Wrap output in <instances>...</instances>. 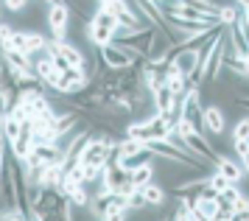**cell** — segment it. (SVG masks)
<instances>
[{
    "label": "cell",
    "mask_w": 249,
    "mask_h": 221,
    "mask_svg": "<svg viewBox=\"0 0 249 221\" xmlns=\"http://www.w3.org/2000/svg\"><path fill=\"white\" fill-rule=\"evenodd\" d=\"M28 219H73V202L59 193V188H45L39 190V199L31 204Z\"/></svg>",
    "instance_id": "cell-1"
},
{
    "label": "cell",
    "mask_w": 249,
    "mask_h": 221,
    "mask_svg": "<svg viewBox=\"0 0 249 221\" xmlns=\"http://www.w3.org/2000/svg\"><path fill=\"white\" fill-rule=\"evenodd\" d=\"M115 34H118V20H115L112 14L104 9V6L92 11L90 22H84V37H87V39H90L95 48H101V45L112 42Z\"/></svg>",
    "instance_id": "cell-2"
},
{
    "label": "cell",
    "mask_w": 249,
    "mask_h": 221,
    "mask_svg": "<svg viewBox=\"0 0 249 221\" xmlns=\"http://www.w3.org/2000/svg\"><path fill=\"white\" fill-rule=\"evenodd\" d=\"M124 132H126V137H135V140H140V143H151V140H162V137H168L171 126H168V121H165L160 112H154V115H148V118H143V121L129 123Z\"/></svg>",
    "instance_id": "cell-3"
},
{
    "label": "cell",
    "mask_w": 249,
    "mask_h": 221,
    "mask_svg": "<svg viewBox=\"0 0 249 221\" xmlns=\"http://www.w3.org/2000/svg\"><path fill=\"white\" fill-rule=\"evenodd\" d=\"M174 129H177V132L182 134V140L188 143V148H191L193 154H196V157H202V163H204V166H213V163H215V157H218V151H215L213 143H210V140L204 137V132H196V129H193V126H188L185 121H179L177 126H174Z\"/></svg>",
    "instance_id": "cell-4"
},
{
    "label": "cell",
    "mask_w": 249,
    "mask_h": 221,
    "mask_svg": "<svg viewBox=\"0 0 249 221\" xmlns=\"http://www.w3.org/2000/svg\"><path fill=\"white\" fill-rule=\"evenodd\" d=\"M154 34H157V28L146 22V25L132 28V31H118L115 34V42L126 45V48H132L137 56L148 59V54H151V42H154Z\"/></svg>",
    "instance_id": "cell-5"
},
{
    "label": "cell",
    "mask_w": 249,
    "mask_h": 221,
    "mask_svg": "<svg viewBox=\"0 0 249 221\" xmlns=\"http://www.w3.org/2000/svg\"><path fill=\"white\" fill-rule=\"evenodd\" d=\"M98 54H101V62L104 67H112V70H126V67H135L143 56H137L132 48H126V45L121 42H107L98 48Z\"/></svg>",
    "instance_id": "cell-6"
},
{
    "label": "cell",
    "mask_w": 249,
    "mask_h": 221,
    "mask_svg": "<svg viewBox=\"0 0 249 221\" xmlns=\"http://www.w3.org/2000/svg\"><path fill=\"white\" fill-rule=\"evenodd\" d=\"M62 163V148L56 143H34L28 157L23 160V168H45Z\"/></svg>",
    "instance_id": "cell-7"
},
{
    "label": "cell",
    "mask_w": 249,
    "mask_h": 221,
    "mask_svg": "<svg viewBox=\"0 0 249 221\" xmlns=\"http://www.w3.org/2000/svg\"><path fill=\"white\" fill-rule=\"evenodd\" d=\"M70 14H73V11H70L65 3H51V6H48L45 22L51 25V34H53V39H68Z\"/></svg>",
    "instance_id": "cell-8"
},
{
    "label": "cell",
    "mask_w": 249,
    "mask_h": 221,
    "mask_svg": "<svg viewBox=\"0 0 249 221\" xmlns=\"http://www.w3.org/2000/svg\"><path fill=\"white\" fill-rule=\"evenodd\" d=\"M112 146L115 143H107V140H101V137H90L87 146L81 148L79 163H84V166H90V168H104L107 154H109V148H112Z\"/></svg>",
    "instance_id": "cell-9"
},
{
    "label": "cell",
    "mask_w": 249,
    "mask_h": 221,
    "mask_svg": "<svg viewBox=\"0 0 249 221\" xmlns=\"http://www.w3.org/2000/svg\"><path fill=\"white\" fill-rule=\"evenodd\" d=\"M3 51V59L9 62V67H12L17 76H36L34 73V62H31V56L23 54V51H12V48H0Z\"/></svg>",
    "instance_id": "cell-10"
},
{
    "label": "cell",
    "mask_w": 249,
    "mask_h": 221,
    "mask_svg": "<svg viewBox=\"0 0 249 221\" xmlns=\"http://www.w3.org/2000/svg\"><path fill=\"white\" fill-rule=\"evenodd\" d=\"M204 129L210 134H224L227 115H224L221 107H204Z\"/></svg>",
    "instance_id": "cell-11"
},
{
    "label": "cell",
    "mask_w": 249,
    "mask_h": 221,
    "mask_svg": "<svg viewBox=\"0 0 249 221\" xmlns=\"http://www.w3.org/2000/svg\"><path fill=\"white\" fill-rule=\"evenodd\" d=\"M213 166H215V171H218L221 177H227L230 182H241V177H244V168L238 166L235 160H230L227 154H218Z\"/></svg>",
    "instance_id": "cell-12"
},
{
    "label": "cell",
    "mask_w": 249,
    "mask_h": 221,
    "mask_svg": "<svg viewBox=\"0 0 249 221\" xmlns=\"http://www.w3.org/2000/svg\"><path fill=\"white\" fill-rule=\"evenodd\" d=\"M129 179H132V188H143L146 182H151V179H154V163L148 160V163L135 166L132 171H129Z\"/></svg>",
    "instance_id": "cell-13"
},
{
    "label": "cell",
    "mask_w": 249,
    "mask_h": 221,
    "mask_svg": "<svg viewBox=\"0 0 249 221\" xmlns=\"http://www.w3.org/2000/svg\"><path fill=\"white\" fill-rule=\"evenodd\" d=\"M137 190L143 193V202H146L148 207H162V202H165V190L160 188L154 179H151V182H146L143 188H137Z\"/></svg>",
    "instance_id": "cell-14"
},
{
    "label": "cell",
    "mask_w": 249,
    "mask_h": 221,
    "mask_svg": "<svg viewBox=\"0 0 249 221\" xmlns=\"http://www.w3.org/2000/svg\"><path fill=\"white\" fill-rule=\"evenodd\" d=\"M151 98H154V110H157V112H168L171 107L177 104V95H174L165 84L154 90V92H151Z\"/></svg>",
    "instance_id": "cell-15"
},
{
    "label": "cell",
    "mask_w": 249,
    "mask_h": 221,
    "mask_svg": "<svg viewBox=\"0 0 249 221\" xmlns=\"http://www.w3.org/2000/svg\"><path fill=\"white\" fill-rule=\"evenodd\" d=\"M165 87H168L177 98H182L185 90H188V78L182 76V73H165Z\"/></svg>",
    "instance_id": "cell-16"
},
{
    "label": "cell",
    "mask_w": 249,
    "mask_h": 221,
    "mask_svg": "<svg viewBox=\"0 0 249 221\" xmlns=\"http://www.w3.org/2000/svg\"><path fill=\"white\" fill-rule=\"evenodd\" d=\"M20 129H23V121H20L17 115H12V112H6V121H3V137H6V140H14V137L20 134Z\"/></svg>",
    "instance_id": "cell-17"
},
{
    "label": "cell",
    "mask_w": 249,
    "mask_h": 221,
    "mask_svg": "<svg viewBox=\"0 0 249 221\" xmlns=\"http://www.w3.org/2000/svg\"><path fill=\"white\" fill-rule=\"evenodd\" d=\"M241 193H244V190H241V188L235 185V182H232V185H227V188L221 190V193H218L215 199H218V202H227V204H235V202L241 199Z\"/></svg>",
    "instance_id": "cell-18"
},
{
    "label": "cell",
    "mask_w": 249,
    "mask_h": 221,
    "mask_svg": "<svg viewBox=\"0 0 249 221\" xmlns=\"http://www.w3.org/2000/svg\"><path fill=\"white\" fill-rule=\"evenodd\" d=\"M232 140H249V115L235 123V129H232Z\"/></svg>",
    "instance_id": "cell-19"
},
{
    "label": "cell",
    "mask_w": 249,
    "mask_h": 221,
    "mask_svg": "<svg viewBox=\"0 0 249 221\" xmlns=\"http://www.w3.org/2000/svg\"><path fill=\"white\" fill-rule=\"evenodd\" d=\"M232 28H235V31L241 34V39H244V42L249 45V20L244 17V14H238V17H235V22H232Z\"/></svg>",
    "instance_id": "cell-20"
},
{
    "label": "cell",
    "mask_w": 249,
    "mask_h": 221,
    "mask_svg": "<svg viewBox=\"0 0 249 221\" xmlns=\"http://www.w3.org/2000/svg\"><path fill=\"white\" fill-rule=\"evenodd\" d=\"M207 185H210V188H213L215 193H221V190H224L227 185H232V182H230V179H227V177H221V174L215 171L213 177H207Z\"/></svg>",
    "instance_id": "cell-21"
},
{
    "label": "cell",
    "mask_w": 249,
    "mask_h": 221,
    "mask_svg": "<svg viewBox=\"0 0 249 221\" xmlns=\"http://www.w3.org/2000/svg\"><path fill=\"white\" fill-rule=\"evenodd\" d=\"M235 17H238V11L232 9V6H221V9H218V22H221V25H232Z\"/></svg>",
    "instance_id": "cell-22"
},
{
    "label": "cell",
    "mask_w": 249,
    "mask_h": 221,
    "mask_svg": "<svg viewBox=\"0 0 249 221\" xmlns=\"http://www.w3.org/2000/svg\"><path fill=\"white\" fill-rule=\"evenodd\" d=\"M218 202V199H215ZM213 219H235V204H227V202H218Z\"/></svg>",
    "instance_id": "cell-23"
},
{
    "label": "cell",
    "mask_w": 249,
    "mask_h": 221,
    "mask_svg": "<svg viewBox=\"0 0 249 221\" xmlns=\"http://www.w3.org/2000/svg\"><path fill=\"white\" fill-rule=\"evenodd\" d=\"M235 219H241V221H249V199L241 193V199L235 202Z\"/></svg>",
    "instance_id": "cell-24"
},
{
    "label": "cell",
    "mask_w": 249,
    "mask_h": 221,
    "mask_svg": "<svg viewBox=\"0 0 249 221\" xmlns=\"http://www.w3.org/2000/svg\"><path fill=\"white\" fill-rule=\"evenodd\" d=\"M12 34H14V28L9 25V22H0V45L6 42V39H9Z\"/></svg>",
    "instance_id": "cell-25"
},
{
    "label": "cell",
    "mask_w": 249,
    "mask_h": 221,
    "mask_svg": "<svg viewBox=\"0 0 249 221\" xmlns=\"http://www.w3.org/2000/svg\"><path fill=\"white\" fill-rule=\"evenodd\" d=\"M3 3H6V9H12V11H20L25 6V3H28V0H3Z\"/></svg>",
    "instance_id": "cell-26"
},
{
    "label": "cell",
    "mask_w": 249,
    "mask_h": 221,
    "mask_svg": "<svg viewBox=\"0 0 249 221\" xmlns=\"http://www.w3.org/2000/svg\"><path fill=\"white\" fill-rule=\"evenodd\" d=\"M232 143H235L238 157H241V154H247V151H249V140H232Z\"/></svg>",
    "instance_id": "cell-27"
},
{
    "label": "cell",
    "mask_w": 249,
    "mask_h": 221,
    "mask_svg": "<svg viewBox=\"0 0 249 221\" xmlns=\"http://www.w3.org/2000/svg\"><path fill=\"white\" fill-rule=\"evenodd\" d=\"M235 104H238V107H244V110L249 112V95H241V92H238V95H235Z\"/></svg>",
    "instance_id": "cell-28"
},
{
    "label": "cell",
    "mask_w": 249,
    "mask_h": 221,
    "mask_svg": "<svg viewBox=\"0 0 249 221\" xmlns=\"http://www.w3.org/2000/svg\"><path fill=\"white\" fill-rule=\"evenodd\" d=\"M241 168H247V174H249V151L247 154H241Z\"/></svg>",
    "instance_id": "cell-29"
},
{
    "label": "cell",
    "mask_w": 249,
    "mask_h": 221,
    "mask_svg": "<svg viewBox=\"0 0 249 221\" xmlns=\"http://www.w3.org/2000/svg\"><path fill=\"white\" fill-rule=\"evenodd\" d=\"M235 3H238V6H241V9H244V11L249 9V0H235Z\"/></svg>",
    "instance_id": "cell-30"
},
{
    "label": "cell",
    "mask_w": 249,
    "mask_h": 221,
    "mask_svg": "<svg viewBox=\"0 0 249 221\" xmlns=\"http://www.w3.org/2000/svg\"><path fill=\"white\" fill-rule=\"evenodd\" d=\"M3 121H6V110H0V132H3Z\"/></svg>",
    "instance_id": "cell-31"
},
{
    "label": "cell",
    "mask_w": 249,
    "mask_h": 221,
    "mask_svg": "<svg viewBox=\"0 0 249 221\" xmlns=\"http://www.w3.org/2000/svg\"><path fill=\"white\" fill-rule=\"evenodd\" d=\"M0 151H6V137H3V132H0Z\"/></svg>",
    "instance_id": "cell-32"
},
{
    "label": "cell",
    "mask_w": 249,
    "mask_h": 221,
    "mask_svg": "<svg viewBox=\"0 0 249 221\" xmlns=\"http://www.w3.org/2000/svg\"><path fill=\"white\" fill-rule=\"evenodd\" d=\"M244 65H247V76H249V54L244 56Z\"/></svg>",
    "instance_id": "cell-33"
},
{
    "label": "cell",
    "mask_w": 249,
    "mask_h": 221,
    "mask_svg": "<svg viewBox=\"0 0 249 221\" xmlns=\"http://www.w3.org/2000/svg\"><path fill=\"white\" fill-rule=\"evenodd\" d=\"M3 157H6V151H0V168H3Z\"/></svg>",
    "instance_id": "cell-34"
},
{
    "label": "cell",
    "mask_w": 249,
    "mask_h": 221,
    "mask_svg": "<svg viewBox=\"0 0 249 221\" xmlns=\"http://www.w3.org/2000/svg\"><path fill=\"white\" fill-rule=\"evenodd\" d=\"M241 14H244V17H247V20H249V9H247V11H241Z\"/></svg>",
    "instance_id": "cell-35"
},
{
    "label": "cell",
    "mask_w": 249,
    "mask_h": 221,
    "mask_svg": "<svg viewBox=\"0 0 249 221\" xmlns=\"http://www.w3.org/2000/svg\"><path fill=\"white\" fill-rule=\"evenodd\" d=\"M154 3H162V0H154Z\"/></svg>",
    "instance_id": "cell-36"
}]
</instances>
